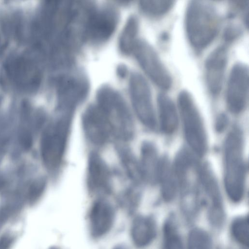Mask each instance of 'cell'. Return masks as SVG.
Masks as SVG:
<instances>
[{
  "mask_svg": "<svg viewBox=\"0 0 249 249\" xmlns=\"http://www.w3.org/2000/svg\"><path fill=\"white\" fill-rule=\"evenodd\" d=\"M157 105L161 130L166 134H172L177 129L178 117L177 110L172 99L164 93L157 97Z\"/></svg>",
  "mask_w": 249,
  "mask_h": 249,
  "instance_id": "e0dca14e",
  "label": "cell"
},
{
  "mask_svg": "<svg viewBox=\"0 0 249 249\" xmlns=\"http://www.w3.org/2000/svg\"><path fill=\"white\" fill-rule=\"evenodd\" d=\"M112 249H129L128 247L123 244L115 246Z\"/></svg>",
  "mask_w": 249,
  "mask_h": 249,
  "instance_id": "f546056e",
  "label": "cell"
},
{
  "mask_svg": "<svg viewBox=\"0 0 249 249\" xmlns=\"http://www.w3.org/2000/svg\"><path fill=\"white\" fill-rule=\"evenodd\" d=\"M130 94L133 108L138 118L147 127L154 129L157 126L151 89L145 79L134 73L130 79Z\"/></svg>",
  "mask_w": 249,
  "mask_h": 249,
  "instance_id": "9c48e42d",
  "label": "cell"
},
{
  "mask_svg": "<svg viewBox=\"0 0 249 249\" xmlns=\"http://www.w3.org/2000/svg\"><path fill=\"white\" fill-rule=\"evenodd\" d=\"M228 121V118L225 114H220L217 119L216 123V130L218 131H222L226 126Z\"/></svg>",
  "mask_w": 249,
  "mask_h": 249,
  "instance_id": "f1b7e54d",
  "label": "cell"
},
{
  "mask_svg": "<svg viewBox=\"0 0 249 249\" xmlns=\"http://www.w3.org/2000/svg\"><path fill=\"white\" fill-rule=\"evenodd\" d=\"M138 30L137 19L135 18H131L127 23L121 38V47L124 52L128 53L133 50L137 41L135 40V37Z\"/></svg>",
  "mask_w": 249,
  "mask_h": 249,
  "instance_id": "cb8c5ba5",
  "label": "cell"
},
{
  "mask_svg": "<svg viewBox=\"0 0 249 249\" xmlns=\"http://www.w3.org/2000/svg\"><path fill=\"white\" fill-rule=\"evenodd\" d=\"M187 245V249H212L213 240L206 231L196 227L189 232Z\"/></svg>",
  "mask_w": 249,
  "mask_h": 249,
  "instance_id": "7402d4cb",
  "label": "cell"
},
{
  "mask_svg": "<svg viewBox=\"0 0 249 249\" xmlns=\"http://www.w3.org/2000/svg\"><path fill=\"white\" fill-rule=\"evenodd\" d=\"M49 249H61L60 248L56 246H53L51 247Z\"/></svg>",
  "mask_w": 249,
  "mask_h": 249,
  "instance_id": "1f68e13d",
  "label": "cell"
},
{
  "mask_svg": "<svg viewBox=\"0 0 249 249\" xmlns=\"http://www.w3.org/2000/svg\"><path fill=\"white\" fill-rule=\"evenodd\" d=\"M4 47H5V46L4 43L2 42L1 34L0 33V52L3 50Z\"/></svg>",
  "mask_w": 249,
  "mask_h": 249,
  "instance_id": "4dcf8cb0",
  "label": "cell"
},
{
  "mask_svg": "<svg viewBox=\"0 0 249 249\" xmlns=\"http://www.w3.org/2000/svg\"><path fill=\"white\" fill-rule=\"evenodd\" d=\"M159 161L155 145L150 142H144L142 147L140 169L142 178L151 183L157 182Z\"/></svg>",
  "mask_w": 249,
  "mask_h": 249,
  "instance_id": "d6986e66",
  "label": "cell"
},
{
  "mask_svg": "<svg viewBox=\"0 0 249 249\" xmlns=\"http://www.w3.org/2000/svg\"><path fill=\"white\" fill-rule=\"evenodd\" d=\"M70 118L63 116L49 125L41 140V154L45 165L55 169L61 163L66 148L70 128Z\"/></svg>",
  "mask_w": 249,
  "mask_h": 249,
  "instance_id": "8992f818",
  "label": "cell"
},
{
  "mask_svg": "<svg viewBox=\"0 0 249 249\" xmlns=\"http://www.w3.org/2000/svg\"><path fill=\"white\" fill-rule=\"evenodd\" d=\"M199 174L200 185L208 202V221L213 228L220 229L225 223V213L217 182L207 164L199 165Z\"/></svg>",
  "mask_w": 249,
  "mask_h": 249,
  "instance_id": "30bf717a",
  "label": "cell"
},
{
  "mask_svg": "<svg viewBox=\"0 0 249 249\" xmlns=\"http://www.w3.org/2000/svg\"><path fill=\"white\" fill-rule=\"evenodd\" d=\"M116 21V13L113 9H103L91 17L88 25V34L96 40L106 39L113 31Z\"/></svg>",
  "mask_w": 249,
  "mask_h": 249,
  "instance_id": "9a60e30c",
  "label": "cell"
},
{
  "mask_svg": "<svg viewBox=\"0 0 249 249\" xmlns=\"http://www.w3.org/2000/svg\"><path fill=\"white\" fill-rule=\"evenodd\" d=\"M157 182L160 184L163 200L167 202L172 201L178 190V184L173 164L166 156L160 159Z\"/></svg>",
  "mask_w": 249,
  "mask_h": 249,
  "instance_id": "2e32d148",
  "label": "cell"
},
{
  "mask_svg": "<svg viewBox=\"0 0 249 249\" xmlns=\"http://www.w3.org/2000/svg\"><path fill=\"white\" fill-rule=\"evenodd\" d=\"M82 124L87 138L95 145L104 144L112 134L106 116L98 105L87 108L83 115Z\"/></svg>",
  "mask_w": 249,
  "mask_h": 249,
  "instance_id": "4fadbf2b",
  "label": "cell"
},
{
  "mask_svg": "<svg viewBox=\"0 0 249 249\" xmlns=\"http://www.w3.org/2000/svg\"><path fill=\"white\" fill-rule=\"evenodd\" d=\"M228 59V50L226 44L216 47L205 59L204 70L206 84L213 97H217L221 92Z\"/></svg>",
  "mask_w": 249,
  "mask_h": 249,
  "instance_id": "8fae6325",
  "label": "cell"
},
{
  "mask_svg": "<svg viewBox=\"0 0 249 249\" xmlns=\"http://www.w3.org/2000/svg\"><path fill=\"white\" fill-rule=\"evenodd\" d=\"M249 100V67L242 62L234 64L231 70L226 90L229 110L234 114L242 112Z\"/></svg>",
  "mask_w": 249,
  "mask_h": 249,
  "instance_id": "ba28073f",
  "label": "cell"
},
{
  "mask_svg": "<svg viewBox=\"0 0 249 249\" xmlns=\"http://www.w3.org/2000/svg\"><path fill=\"white\" fill-rule=\"evenodd\" d=\"M13 242V237L10 234H4L0 238V249H9Z\"/></svg>",
  "mask_w": 249,
  "mask_h": 249,
  "instance_id": "83f0119b",
  "label": "cell"
},
{
  "mask_svg": "<svg viewBox=\"0 0 249 249\" xmlns=\"http://www.w3.org/2000/svg\"><path fill=\"white\" fill-rule=\"evenodd\" d=\"M177 103L186 141L196 155L203 156L207 149V137L194 98L188 90L182 89L178 94Z\"/></svg>",
  "mask_w": 249,
  "mask_h": 249,
  "instance_id": "277c9868",
  "label": "cell"
},
{
  "mask_svg": "<svg viewBox=\"0 0 249 249\" xmlns=\"http://www.w3.org/2000/svg\"><path fill=\"white\" fill-rule=\"evenodd\" d=\"M221 24V17L211 3L203 0L189 1L185 13V30L195 51L201 52L214 40Z\"/></svg>",
  "mask_w": 249,
  "mask_h": 249,
  "instance_id": "6da1fadb",
  "label": "cell"
},
{
  "mask_svg": "<svg viewBox=\"0 0 249 249\" xmlns=\"http://www.w3.org/2000/svg\"><path fill=\"white\" fill-rule=\"evenodd\" d=\"M19 142L25 150L30 148L32 143V137L31 132L26 128H22L19 134Z\"/></svg>",
  "mask_w": 249,
  "mask_h": 249,
  "instance_id": "4316f807",
  "label": "cell"
},
{
  "mask_svg": "<svg viewBox=\"0 0 249 249\" xmlns=\"http://www.w3.org/2000/svg\"><path fill=\"white\" fill-rule=\"evenodd\" d=\"M145 73L161 89H170L173 85L170 73L154 48L143 40H137L132 50Z\"/></svg>",
  "mask_w": 249,
  "mask_h": 249,
  "instance_id": "52a82bcc",
  "label": "cell"
},
{
  "mask_svg": "<svg viewBox=\"0 0 249 249\" xmlns=\"http://www.w3.org/2000/svg\"><path fill=\"white\" fill-rule=\"evenodd\" d=\"M249 231L248 216H238L232 220L231 225V234L236 242L246 248L249 247Z\"/></svg>",
  "mask_w": 249,
  "mask_h": 249,
  "instance_id": "603a6c76",
  "label": "cell"
},
{
  "mask_svg": "<svg viewBox=\"0 0 249 249\" xmlns=\"http://www.w3.org/2000/svg\"><path fill=\"white\" fill-rule=\"evenodd\" d=\"M224 184L227 195L234 203L240 202L245 192L246 167L243 156V133L234 127L224 145Z\"/></svg>",
  "mask_w": 249,
  "mask_h": 249,
  "instance_id": "7a4b0ae2",
  "label": "cell"
},
{
  "mask_svg": "<svg viewBox=\"0 0 249 249\" xmlns=\"http://www.w3.org/2000/svg\"><path fill=\"white\" fill-rule=\"evenodd\" d=\"M157 234V223L153 216L138 215L132 221L130 235L136 248L140 249L147 248L154 241Z\"/></svg>",
  "mask_w": 249,
  "mask_h": 249,
  "instance_id": "5bb4252c",
  "label": "cell"
},
{
  "mask_svg": "<svg viewBox=\"0 0 249 249\" xmlns=\"http://www.w3.org/2000/svg\"><path fill=\"white\" fill-rule=\"evenodd\" d=\"M108 171L102 160L96 154L89 158L88 171V183L89 189L94 193L107 191Z\"/></svg>",
  "mask_w": 249,
  "mask_h": 249,
  "instance_id": "ac0fdd59",
  "label": "cell"
},
{
  "mask_svg": "<svg viewBox=\"0 0 249 249\" xmlns=\"http://www.w3.org/2000/svg\"><path fill=\"white\" fill-rule=\"evenodd\" d=\"M45 181L42 178L34 181L30 185L28 192V199L31 204L35 203L42 196L45 187Z\"/></svg>",
  "mask_w": 249,
  "mask_h": 249,
  "instance_id": "d4e9b609",
  "label": "cell"
},
{
  "mask_svg": "<svg viewBox=\"0 0 249 249\" xmlns=\"http://www.w3.org/2000/svg\"><path fill=\"white\" fill-rule=\"evenodd\" d=\"M33 52L10 54L3 66L4 76L17 90L33 93L40 85L42 72L38 59Z\"/></svg>",
  "mask_w": 249,
  "mask_h": 249,
  "instance_id": "3957f363",
  "label": "cell"
},
{
  "mask_svg": "<svg viewBox=\"0 0 249 249\" xmlns=\"http://www.w3.org/2000/svg\"><path fill=\"white\" fill-rule=\"evenodd\" d=\"M174 0H142L140 6L147 16L153 18H161L169 12L175 5Z\"/></svg>",
  "mask_w": 249,
  "mask_h": 249,
  "instance_id": "44dd1931",
  "label": "cell"
},
{
  "mask_svg": "<svg viewBox=\"0 0 249 249\" xmlns=\"http://www.w3.org/2000/svg\"><path fill=\"white\" fill-rule=\"evenodd\" d=\"M242 33V28L239 25L230 24L225 28L223 38L225 43H231L239 38Z\"/></svg>",
  "mask_w": 249,
  "mask_h": 249,
  "instance_id": "484cf974",
  "label": "cell"
},
{
  "mask_svg": "<svg viewBox=\"0 0 249 249\" xmlns=\"http://www.w3.org/2000/svg\"><path fill=\"white\" fill-rule=\"evenodd\" d=\"M116 213L115 208L103 198L95 201L88 213V225L90 236L98 239L105 236L114 226Z\"/></svg>",
  "mask_w": 249,
  "mask_h": 249,
  "instance_id": "7c38bea8",
  "label": "cell"
},
{
  "mask_svg": "<svg viewBox=\"0 0 249 249\" xmlns=\"http://www.w3.org/2000/svg\"><path fill=\"white\" fill-rule=\"evenodd\" d=\"M98 106L103 111L111 133L124 140L132 138L134 123L130 112L123 99L109 89H104L99 94Z\"/></svg>",
  "mask_w": 249,
  "mask_h": 249,
  "instance_id": "5b68a950",
  "label": "cell"
},
{
  "mask_svg": "<svg viewBox=\"0 0 249 249\" xmlns=\"http://www.w3.org/2000/svg\"><path fill=\"white\" fill-rule=\"evenodd\" d=\"M174 214L164 222L162 229L163 249H185L181 235Z\"/></svg>",
  "mask_w": 249,
  "mask_h": 249,
  "instance_id": "ffe728a7",
  "label": "cell"
}]
</instances>
